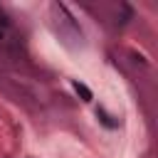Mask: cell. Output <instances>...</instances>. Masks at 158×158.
I'll use <instances>...</instances> for the list:
<instances>
[{
  "label": "cell",
  "instance_id": "1",
  "mask_svg": "<svg viewBox=\"0 0 158 158\" xmlns=\"http://www.w3.org/2000/svg\"><path fill=\"white\" fill-rule=\"evenodd\" d=\"M96 116H99V121H101V123H104L106 128H118V121H116V118H114L111 114H106V111H104L101 106L96 109Z\"/></svg>",
  "mask_w": 158,
  "mask_h": 158
},
{
  "label": "cell",
  "instance_id": "2",
  "mask_svg": "<svg viewBox=\"0 0 158 158\" xmlns=\"http://www.w3.org/2000/svg\"><path fill=\"white\" fill-rule=\"evenodd\" d=\"M72 86H74V91L81 96V101H91V99H94V94H91V89H89L86 84H81V81H74Z\"/></svg>",
  "mask_w": 158,
  "mask_h": 158
},
{
  "label": "cell",
  "instance_id": "3",
  "mask_svg": "<svg viewBox=\"0 0 158 158\" xmlns=\"http://www.w3.org/2000/svg\"><path fill=\"white\" fill-rule=\"evenodd\" d=\"M0 40H2V30H0Z\"/></svg>",
  "mask_w": 158,
  "mask_h": 158
}]
</instances>
